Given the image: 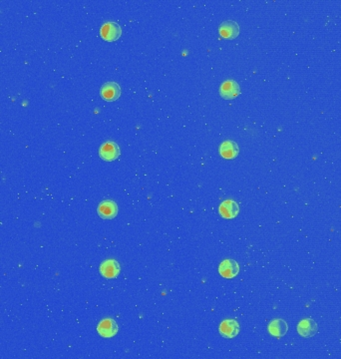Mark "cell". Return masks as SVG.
Here are the masks:
<instances>
[{"mask_svg": "<svg viewBox=\"0 0 341 359\" xmlns=\"http://www.w3.org/2000/svg\"><path fill=\"white\" fill-rule=\"evenodd\" d=\"M240 93H241L240 85L235 80L225 81L220 88V95L226 100H232L237 98Z\"/></svg>", "mask_w": 341, "mask_h": 359, "instance_id": "9c48e42d", "label": "cell"}, {"mask_svg": "<svg viewBox=\"0 0 341 359\" xmlns=\"http://www.w3.org/2000/svg\"><path fill=\"white\" fill-rule=\"evenodd\" d=\"M118 206L111 200H105L101 202L97 208V213L103 220H112L118 215Z\"/></svg>", "mask_w": 341, "mask_h": 359, "instance_id": "3957f363", "label": "cell"}, {"mask_svg": "<svg viewBox=\"0 0 341 359\" xmlns=\"http://www.w3.org/2000/svg\"><path fill=\"white\" fill-rule=\"evenodd\" d=\"M219 213L224 219L230 220V219H235L236 217H238V215L240 213V208H239V205L235 201L227 200V201H224L220 205Z\"/></svg>", "mask_w": 341, "mask_h": 359, "instance_id": "8fae6325", "label": "cell"}, {"mask_svg": "<svg viewBox=\"0 0 341 359\" xmlns=\"http://www.w3.org/2000/svg\"><path fill=\"white\" fill-rule=\"evenodd\" d=\"M219 332L225 339H233L240 332V324L235 320H226L220 324Z\"/></svg>", "mask_w": 341, "mask_h": 359, "instance_id": "8992f818", "label": "cell"}, {"mask_svg": "<svg viewBox=\"0 0 341 359\" xmlns=\"http://www.w3.org/2000/svg\"><path fill=\"white\" fill-rule=\"evenodd\" d=\"M100 34H101V37L105 41L113 42L118 40L122 35V29L120 25L116 22H107L101 27Z\"/></svg>", "mask_w": 341, "mask_h": 359, "instance_id": "7a4b0ae2", "label": "cell"}, {"mask_svg": "<svg viewBox=\"0 0 341 359\" xmlns=\"http://www.w3.org/2000/svg\"><path fill=\"white\" fill-rule=\"evenodd\" d=\"M100 95L108 102L116 101L121 96V88L116 82H107L101 87Z\"/></svg>", "mask_w": 341, "mask_h": 359, "instance_id": "52a82bcc", "label": "cell"}, {"mask_svg": "<svg viewBox=\"0 0 341 359\" xmlns=\"http://www.w3.org/2000/svg\"><path fill=\"white\" fill-rule=\"evenodd\" d=\"M121 270L120 265L115 260L104 261L100 265V272L106 279H115L119 276Z\"/></svg>", "mask_w": 341, "mask_h": 359, "instance_id": "30bf717a", "label": "cell"}, {"mask_svg": "<svg viewBox=\"0 0 341 359\" xmlns=\"http://www.w3.org/2000/svg\"><path fill=\"white\" fill-rule=\"evenodd\" d=\"M288 330V326L287 323L284 322V320L279 319V320H274L269 323L268 325V331L272 336L275 337H283L284 335L286 334Z\"/></svg>", "mask_w": 341, "mask_h": 359, "instance_id": "5bb4252c", "label": "cell"}, {"mask_svg": "<svg viewBox=\"0 0 341 359\" xmlns=\"http://www.w3.org/2000/svg\"><path fill=\"white\" fill-rule=\"evenodd\" d=\"M119 327L117 322L112 319H105L97 326L98 333L105 339H111L118 333Z\"/></svg>", "mask_w": 341, "mask_h": 359, "instance_id": "277c9868", "label": "cell"}, {"mask_svg": "<svg viewBox=\"0 0 341 359\" xmlns=\"http://www.w3.org/2000/svg\"><path fill=\"white\" fill-rule=\"evenodd\" d=\"M120 148L117 143L112 141H107L103 143L99 149V156L102 160L106 162H112L119 158Z\"/></svg>", "mask_w": 341, "mask_h": 359, "instance_id": "6da1fadb", "label": "cell"}, {"mask_svg": "<svg viewBox=\"0 0 341 359\" xmlns=\"http://www.w3.org/2000/svg\"><path fill=\"white\" fill-rule=\"evenodd\" d=\"M219 272L225 279H233L239 274L240 266L236 261L227 259L219 265Z\"/></svg>", "mask_w": 341, "mask_h": 359, "instance_id": "ba28073f", "label": "cell"}, {"mask_svg": "<svg viewBox=\"0 0 341 359\" xmlns=\"http://www.w3.org/2000/svg\"><path fill=\"white\" fill-rule=\"evenodd\" d=\"M297 332L303 337H306V339L314 336L318 332L317 323L310 319L303 320L297 325Z\"/></svg>", "mask_w": 341, "mask_h": 359, "instance_id": "7c38bea8", "label": "cell"}, {"mask_svg": "<svg viewBox=\"0 0 341 359\" xmlns=\"http://www.w3.org/2000/svg\"><path fill=\"white\" fill-rule=\"evenodd\" d=\"M239 153H240L239 145L233 141L227 140V141L223 142L222 145L220 146L221 156L227 160H232V159L237 158Z\"/></svg>", "mask_w": 341, "mask_h": 359, "instance_id": "4fadbf2b", "label": "cell"}, {"mask_svg": "<svg viewBox=\"0 0 341 359\" xmlns=\"http://www.w3.org/2000/svg\"><path fill=\"white\" fill-rule=\"evenodd\" d=\"M220 35L225 39L232 40L239 36L240 34V26L236 21L227 20L224 21L219 27Z\"/></svg>", "mask_w": 341, "mask_h": 359, "instance_id": "5b68a950", "label": "cell"}]
</instances>
